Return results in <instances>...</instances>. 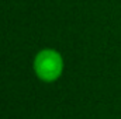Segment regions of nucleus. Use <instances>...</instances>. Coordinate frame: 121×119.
Listing matches in <instances>:
<instances>
[{
    "label": "nucleus",
    "instance_id": "obj_1",
    "mask_svg": "<svg viewBox=\"0 0 121 119\" xmlns=\"http://www.w3.org/2000/svg\"><path fill=\"white\" fill-rule=\"evenodd\" d=\"M32 69L41 81L54 83L63 73V58L55 49H42L35 55Z\"/></svg>",
    "mask_w": 121,
    "mask_h": 119
}]
</instances>
